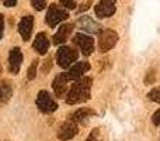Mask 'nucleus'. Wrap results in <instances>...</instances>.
Wrapping results in <instances>:
<instances>
[{"mask_svg":"<svg viewBox=\"0 0 160 141\" xmlns=\"http://www.w3.org/2000/svg\"><path fill=\"white\" fill-rule=\"evenodd\" d=\"M90 88H91V78H83L78 80L72 89L69 90L66 97V102L69 105H76V103H82L90 97Z\"/></svg>","mask_w":160,"mask_h":141,"instance_id":"nucleus-1","label":"nucleus"},{"mask_svg":"<svg viewBox=\"0 0 160 141\" xmlns=\"http://www.w3.org/2000/svg\"><path fill=\"white\" fill-rule=\"evenodd\" d=\"M79 54L70 47H61L56 54V61L61 68H69L78 59Z\"/></svg>","mask_w":160,"mask_h":141,"instance_id":"nucleus-2","label":"nucleus"},{"mask_svg":"<svg viewBox=\"0 0 160 141\" xmlns=\"http://www.w3.org/2000/svg\"><path fill=\"white\" fill-rule=\"evenodd\" d=\"M68 17H69V14H68L66 10L59 8L56 4H51L49 8H48V13H47V24L53 28V27H56L59 23L68 20Z\"/></svg>","mask_w":160,"mask_h":141,"instance_id":"nucleus-3","label":"nucleus"},{"mask_svg":"<svg viewBox=\"0 0 160 141\" xmlns=\"http://www.w3.org/2000/svg\"><path fill=\"white\" fill-rule=\"evenodd\" d=\"M118 42V34L112 30H104L100 33L98 38V48L101 52H107V51L112 50L115 44Z\"/></svg>","mask_w":160,"mask_h":141,"instance_id":"nucleus-4","label":"nucleus"},{"mask_svg":"<svg viewBox=\"0 0 160 141\" xmlns=\"http://www.w3.org/2000/svg\"><path fill=\"white\" fill-rule=\"evenodd\" d=\"M37 106L44 113H53L58 109L56 102L52 99V96L47 90H41L38 93V96H37Z\"/></svg>","mask_w":160,"mask_h":141,"instance_id":"nucleus-5","label":"nucleus"},{"mask_svg":"<svg viewBox=\"0 0 160 141\" xmlns=\"http://www.w3.org/2000/svg\"><path fill=\"white\" fill-rule=\"evenodd\" d=\"M73 42L75 45H78L80 51L83 52V55H91L94 51V40L91 37L86 35V34H76L73 37Z\"/></svg>","mask_w":160,"mask_h":141,"instance_id":"nucleus-6","label":"nucleus"},{"mask_svg":"<svg viewBox=\"0 0 160 141\" xmlns=\"http://www.w3.org/2000/svg\"><path fill=\"white\" fill-rule=\"evenodd\" d=\"M117 10V3L115 0H100V3L96 6L94 11L98 19H107L111 17Z\"/></svg>","mask_w":160,"mask_h":141,"instance_id":"nucleus-7","label":"nucleus"},{"mask_svg":"<svg viewBox=\"0 0 160 141\" xmlns=\"http://www.w3.org/2000/svg\"><path fill=\"white\" fill-rule=\"evenodd\" d=\"M21 62H22V54L20 48H13L10 51L8 55V67H10L11 73H18L20 68H21Z\"/></svg>","mask_w":160,"mask_h":141,"instance_id":"nucleus-8","label":"nucleus"},{"mask_svg":"<svg viewBox=\"0 0 160 141\" xmlns=\"http://www.w3.org/2000/svg\"><path fill=\"white\" fill-rule=\"evenodd\" d=\"M76 134H78V126H76V123L72 120V122L65 123V124L59 128L58 137H59V140H62V141H68V140L73 138Z\"/></svg>","mask_w":160,"mask_h":141,"instance_id":"nucleus-9","label":"nucleus"},{"mask_svg":"<svg viewBox=\"0 0 160 141\" xmlns=\"http://www.w3.org/2000/svg\"><path fill=\"white\" fill-rule=\"evenodd\" d=\"M32 27H34V17L32 16H25L21 19L18 24V31L21 34L22 40H30L31 33H32Z\"/></svg>","mask_w":160,"mask_h":141,"instance_id":"nucleus-10","label":"nucleus"},{"mask_svg":"<svg viewBox=\"0 0 160 141\" xmlns=\"http://www.w3.org/2000/svg\"><path fill=\"white\" fill-rule=\"evenodd\" d=\"M78 24H79V27L82 28V30L87 31V33H91V34L101 33V25H100L98 23H96L94 20H91L90 17H87V16L80 17Z\"/></svg>","mask_w":160,"mask_h":141,"instance_id":"nucleus-11","label":"nucleus"},{"mask_svg":"<svg viewBox=\"0 0 160 141\" xmlns=\"http://www.w3.org/2000/svg\"><path fill=\"white\" fill-rule=\"evenodd\" d=\"M68 80H69V78H68L66 73H61L53 79L52 88H53V92H55L56 96L61 97L65 95V92H66V89H68Z\"/></svg>","mask_w":160,"mask_h":141,"instance_id":"nucleus-12","label":"nucleus"},{"mask_svg":"<svg viewBox=\"0 0 160 141\" xmlns=\"http://www.w3.org/2000/svg\"><path fill=\"white\" fill-rule=\"evenodd\" d=\"M88 69H90V65L88 62H78L76 65H73L70 68V71L68 72V78L72 80H76V79H80L83 76V73H86Z\"/></svg>","mask_w":160,"mask_h":141,"instance_id":"nucleus-13","label":"nucleus"},{"mask_svg":"<svg viewBox=\"0 0 160 141\" xmlns=\"http://www.w3.org/2000/svg\"><path fill=\"white\" fill-rule=\"evenodd\" d=\"M72 31H73V24L61 25V28L58 30V33L53 35V44H56V45L63 44V42L69 38V35L72 34Z\"/></svg>","mask_w":160,"mask_h":141,"instance_id":"nucleus-14","label":"nucleus"},{"mask_svg":"<svg viewBox=\"0 0 160 141\" xmlns=\"http://www.w3.org/2000/svg\"><path fill=\"white\" fill-rule=\"evenodd\" d=\"M32 45H34V50H35L38 54H41V55L47 54L48 48H49V40H48L47 34L39 33L38 35L35 37V41H34Z\"/></svg>","mask_w":160,"mask_h":141,"instance_id":"nucleus-15","label":"nucleus"},{"mask_svg":"<svg viewBox=\"0 0 160 141\" xmlns=\"http://www.w3.org/2000/svg\"><path fill=\"white\" fill-rule=\"evenodd\" d=\"M91 114H94L93 110H88V109H80V110H78L76 113H73L72 120L75 123H82V124H84V123L88 122V117H90Z\"/></svg>","mask_w":160,"mask_h":141,"instance_id":"nucleus-16","label":"nucleus"},{"mask_svg":"<svg viewBox=\"0 0 160 141\" xmlns=\"http://www.w3.org/2000/svg\"><path fill=\"white\" fill-rule=\"evenodd\" d=\"M10 96H11V88L10 86L6 85V83L0 85V103L7 102V100L10 99Z\"/></svg>","mask_w":160,"mask_h":141,"instance_id":"nucleus-17","label":"nucleus"},{"mask_svg":"<svg viewBox=\"0 0 160 141\" xmlns=\"http://www.w3.org/2000/svg\"><path fill=\"white\" fill-rule=\"evenodd\" d=\"M37 68H38V61L35 59V61L31 64L30 69H28V79H30V80H32L34 78L37 76Z\"/></svg>","mask_w":160,"mask_h":141,"instance_id":"nucleus-18","label":"nucleus"},{"mask_svg":"<svg viewBox=\"0 0 160 141\" xmlns=\"http://www.w3.org/2000/svg\"><path fill=\"white\" fill-rule=\"evenodd\" d=\"M31 4L34 6V8L38 11L44 10L45 6H47V0H31Z\"/></svg>","mask_w":160,"mask_h":141,"instance_id":"nucleus-19","label":"nucleus"},{"mask_svg":"<svg viewBox=\"0 0 160 141\" xmlns=\"http://www.w3.org/2000/svg\"><path fill=\"white\" fill-rule=\"evenodd\" d=\"M149 99L150 100H153V102H156V103H159L160 105V88L158 89H153L152 92L149 93Z\"/></svg>","mask_w":160,"mask_h":141,"instance_id":"nucleus-20","label":"nucleus"},{"mask_svg":"<svg viewBox=\"0 0 160 141\" xmlns=\"http://www.w3.org/2000/svg\"><path fill=\"white\" fill-rule=\"evenodd\" d=\"M61 4L66 8H76V2L75 0H59Z\"/></svg>","mask_w":160,"mask_h":141,"instance_id":"nucleus-21","label":"nucleus"},{"mask_svg":"<svg viewBox=\"0 0 160 141\" xmlns=\"http://www.w3.org/2000/svg\"><path fill=\"white\" fill-rule=\"evenodd\" d=\"M152 122L155 123L156 126H160V110H158L155 114H153V117H152Z\"/></svg>","mask_w":160,"mask_h":141,"instance_id":"nucleus-22","label":"nucleus"},{"mask_svg":"<svg viewBox=\"0 0 160 141\" xmlns=\"http://www.w3.org/2000/svg\"><path fill=\"white\" fill-rule=\"evenodd\" d=\"M155 80H156V75L153 73V72H149V73H148V78H146V83L150 85V83H153Z\"/></svg>","mask_w":160,"mask_h":141,"instance_id":"nucleus-23","label":"nucleus"},{"mask_svg":"<svg viewBox=\"0 0 160 141\" xmlns=\"http://www.w3.org/2000/svg\"><path fill=\"white\" fill-rule=\"evenodd\" d=\"M3 2H4L6 7H13V6L17 4V0H3Z\"/></svg>","mask_w":160,"mask_h":141,"instance_id":"nucleus-24","label":"nucleus"},{"mask_svg":"<svg viewBox=\"0 0 160 141\" xmlns=\"http://www.w3.org/2000/svg\"><path fill=\"white\" fill-rule=\"evenodd\" d=\"M3 28H4V17L0 14V40H2V35H3Z\"/></svg>","mask_w":160,"mask_h":141,"instance_id":"nucleus-25","label":"nucleus"},{"mask_svg":"<svg viewBox=\"0 0 160 141\" xmlns=\"http://www.w3.org/2000/svg\"><path fill=\"white\" fill-rule=\"evenodd\" d=\"M86 141H98V140H97V138H96V137H94V133H93V134H91V136H90V137H88V138H87V140H86Z\"/></svg>","mask_w":160,"mask_h":141,"instance_id":"nucleus-26","label":"nucleus"},{"mask_svg":"<svg viewBox=\"0 0 160 141\" xmlns=\"http://www.w3.org/2000/svg\"><path fill=\"white\" fill-rule=\"evenodd\" d=\"M0 71H2V67H0Z\"/></svg>","mask_w":160,"mask_h":141,"instance_id":"nucleus-27","label":"nucleus"}]
</instances>
